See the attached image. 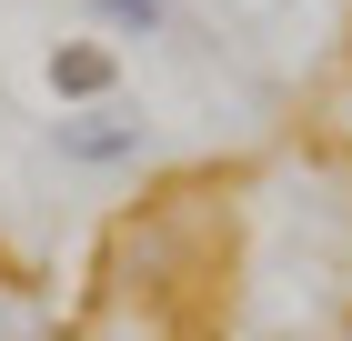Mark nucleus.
I'll return each instance as SVG.
<instances>
[{
  "mask_svg": "<svg viewBox=\"0 0 352 341\" xmlns=\"http://www.w3.org/2000/svg\"><path fill=\"white\" fill-rule=\"evenodd\" d=\"M51 141H60V161H91V171H101V161L141 151V121L121 101H91V110H71V121H51Z\"/></svg>",
  "mask_w": 352,
  "mask_h": 341,
  "instance_id": "obj_1",
  "label": "nucleus"
},
{
  "mask_svg": "<svg viewBox=\"0 0 352 341\" xmlns=\"http://www.w3.org/2000/svg\"><path fill=\"white\" fill-rule=\"evenodd\" d=\"M51 91H60V101H101V91H111V51H101V40H60V51H51Z\"/></svg>",
  "mask_w": 352,
  "mask_h": 341,
  "instance_id": "obj_2",
  "label": "nucleus"
},
{
  "mask_svg": "<svg viewBox=\"0 0 352 341\" xmlns=\"http://www.w3.org/2000/svg\"><path fill=\"white\" fill-rule=\"evenodd\" d=\"M91 10H101L111 30H131V40H151V30H162V10H171V0H91Z\"/></svg>",
  "mask_w": 352,
  "mask_h": 341,
  "instance_id": "obj_3",
  "label": "nucleus"
}]
</instances>
